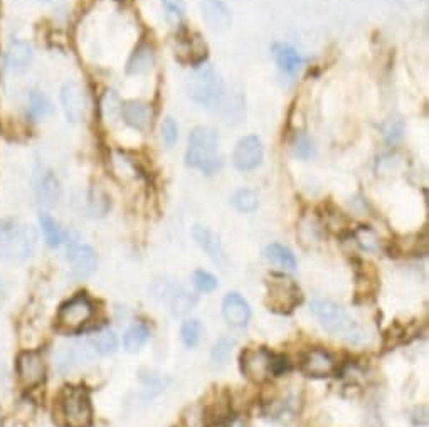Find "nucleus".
Masks as SVG:
<instances>
[{"mask_svg": "<svg viewBox=\"0 0 429 427\" xmlns=\"http://www.w3.org/2000/svg\"><path fill=\"white\" fill-rule=\"evenodd\" d=\"M38 246V232L16 219H0V261L24 263Z\"/></svg>", "mask_w": 429, "mask_h": 427, "instance_id": "obj_1", "label": "nucleus"}, {"mask_svg": "<svg viewBox=\"0 0 429 427\" xmlns=\"http://www.w3.org/2000/svg\"><path fill=\"white\" fill-rule=\"evenodd\" d=\"M219 135L209 127H196L189 137L186 165L199 169L206 175L218 174L223 167V157L218 152Z\"/></svg>", "mask_w": 429, "mask_h": 427, "instance_id": "obj_2", "label": "nucleus"}, {"mask_svg": "<svg viewBox=\"0 0 429 427\" xmlns=\"http://www.w3.org/2000/svg\"><path fill=\"white\" fill-rule=\"evenodd\" d=\"M310 312L315 315V318L320 322L330 335L345 338V340L359 343L364 342V332L359 328V325L349 317L339 303L330 300H317L310 305Z\"/></svg>", "mask_w": 429, "mask_h": 427, "instance_id": "obj_3", "label": "nucleus"}, {"mask_svg": "<svg viewBox=\"0 0 429 427\" xmlns=\"http://www.w3.org/2000/svg\"><path fill=\"white\" fill-rule=\"evenodd\" d=\"M187 91L192 101L196 103L212 106L216 105L223 95V81L218 71L211 64H201L194 69L192 76L189 78Z\"/></svg>", "mask_w": 429, "mask_h": 427, "instance_id": "obj_4", "label": "nucleus"}, {"mask_svg": "<svg viewBox=\"0 0 429 427\" xmlns=\"http://www.w3.org/2000/svg\"><path fill=\"white\" fill-rule=\"evenodd\" d=\"M59 412L68 427H90L93 419L90 396L78 387L64 389L59 397Z\"/></svg>", "mask_w": 429, "mask_h": 427, "instance_id": "obj_5", "label": "nucleus"}, {"mask_svg": "<svg viewBox=\"0 0 429 427\" xmlns=\"http://www.w3.org/2000/svg\"><path fill=\"white\" fill-rule=\"evenodd\" d=\"M283 359H278L265 348H249L241 357V370L248 379L255 382H265L271 375L281 374L285 369Z\"/></svg>", "mask_w": 429, "mask_h": 427, "instance_id": "obj_6", "label": "nucleus"}, {"mask_svg": "<svg viewBox=\"0 0 429 427\" xmlns=\"http://www.w3.org/2000/svg\"><path fill=\"white\" fill-rule=\"evenodd\" d=\"M302 301V291L297 283L283 275H273L268 280V300L270 310L278 313H290Z\"/></svg>", "mask_w": 429, "mask_h": 427, "instance_id": "obj_7", "label": "nucleus"}, {"mask_svg": "<svg viewBox=\"0 0 429 427\" xmlns=\"http://www.w3.org/2000/svg\"><path fill=\"white\" fill-rule=\"evenodd\" d=\"M93 313V303L86 295L80 293L61 306L58 315V325L66 332H76L90 322Z\"/></svg>", "mask_w": 429, "mask_h": 427, "instance_id": "obj_8", "label": "nucleus"}, {"mask_svg": "<svg viewBox=\"0 0 429 427\" xmlns=\"http://www.w3.org/2000/svg\"><path fill=\"white\" fill-rule=\"evenodd\" d=\"M263 162V143L256 135H248L238 142L233 153V164L238 170H255Z\"/></svg>", "mask_w": 429, "mask_h": 427, "instance_id": "obj_9", "label": "nucleus"}, {"mask_svg": "<svg viewBox=\"0 0 429 427\" xmlns=\"http://www.w3.org/2000/svg\"><path fill=\"white\" fill-rule=\"evenodd\" d=\"M46 365L43 357L38 352H24L17 359V374L24 387H36L43 382Z\"/></svg>", "mask_w": 429, "mask_h": 427, "instance_id": "obj_10", "label": "nucleus"}, {"mask_svg": "<svg viewBox=\"0 0 429 427\" xmlns=\"http://www.w3.org/2000/svg\"><path fill=\"white\" fill-rule=\"evenodd\" d=\"M66 259L76 278H88L96 271V253L90 246L71 244L66 251Z\"/></svg>", "mask_w": 429, "mask_h": 427, "instance_id": "obj_11", "label": "nucleus"}, {"mask_svg": "<svg viewBox=\"0 0 429 427\" xmlns=\"http://www.w3.org/2000/svg\"><path fill=\"white\" fill-rule=\"evenodd\" d=\"M61 105L64 110V115H66L68 123H78L83 118V113H85V100H83V93L81 88L78 83H66L61 88Z\"/></svg>", "mask_w": 429, "mask_h": 427, "instance_id": "obj_12", "label": "nucleus"}, {"mask_svg": "<svg viewBox=\"0 0 429 427\" xmlns=\"http://www.w3.org/2000/svg\"><path fill=\"white\" fill-rule=\"evenodd\" d=\"M7 68L14 74H22L32 66L34 63V49L27 41L16 39L12 41L7 49Z\"/></svg>", "mask_w": 429, "mask_h": 427, "instance_id": "obj_13", "label": "nucleus"}, {"mask_svg": "<svg viewBox=\"0 0 429 427\" xmlns=\"http://www.w3.org/2000/svg\"><path fill=\"white\" fill-rule=\"evenodd\" d=\"M302 370L310 377H329L335 372V360L320 348H313L302 360Z\"/></svg>", "mask_w": 429, "mask_h": 427, "instance_id": "obj_14", "label": "nucleus"}, {"mask_svg": "<svg viewBox=\"0 0 429 427\" xmlns=\"http://www.w3.org/2000/svg\"><path fill=\"white\" fill-rule=\"evenodd\" d=\"M63 189L61 182L51 170H46L39 175L38 184H36V197L43 207H54L61 199Z\"/></svg>", "mask_w": 429, "mask_h": 427, "instance_id": "obj_15", "label": "nucleus"}, {"mask_svg": "<svg viewBox=\"0 0 429 427\" xmlns=\"http://www.w3.org/2000/svg\"><path fill=\"white\" fill-rule=\"evenodd\" d=\"M192 236L194 241L201 246L202 249L209 254V258L219 266H226V254L223 249V244H221V238L216 232H212L211 229L202 226H194L192 229Z\"/></svg>", "mask_w": 429, "mask_h": 427, "instance_id": "obj_16", "label": "nucleus"}, {"mask_svg": "<svg viewBox=\"0 0 429 427\" xmlns=\"http://www.w3.org/2000/svg\"><path fill=\"white\" fill-rule=\"evenodd\" d=\"M223 315L233 327H244L251 317V308L241 295L229 293L223 301Z\"/></svg>", "mask_w": 429, "mask_h": 427, "instance_id": "obj_17", "label": "nucleus"}, {"mask_svg": "<svg viewBox=\"0 0 429 427\" xmlns=\"http://www.w3.org/2000/svg\"><path fill=\"white\" fill-rule=\"evenodd\" d=\"M273 56L280 71L290 74V76L297 74L303 68V64H305V59L302 58V54L290 44H275Z\"/></svg>", "mask_w": 429, "mask_h": 427, "instance_id": "obj_18", "label": "nucleus"}, {"mask_svg": "<svg viewBox=\"0 0 429 427\" xmlns=\"http://www.w3.org/2000/svg\"><path fill=\"white\" fill-rule=\"evenodd\" d=\"M202 16L212 29H228L233 21L231 11L223 0H202Z\"/></svg>", "mask_w": 429, "mask_h": 427, "instance_id": "obj_19", "label": "nucleus"}, {"mask_svg": "<svg viewBox=\"0 0 429 427\" xmlns=\"http://www.w3.org/2000/svg\"><path fill=\"white\" fill-rule=\"evenodd\" d=\"M122 116L128 127L143 132V130L149 127L150 108L145 103H142V101H127V103H123Z\"/></svg>", "mask_w": 429, "mask_h": 427, "instance_id": "obj_20", "label": "nucleus"}, {"mask_svg": "<svg viewBox=\"0 0 429 427\" xmlns=\"http://www.w3.org/2000/svg\"><path fill=\"white\" fill-rule=\"evenodd\" d=\"M27 103H29V116L34 122H41V120L48 118V116L54 113V103L43 91H29Z\"/></svg>", "mask_w": 429, "mask_h": 427, "instance_id": "obj_21", "label": "nucleus"}, {"mask_svg": "<svg viewBox=\"0 0 429 427\" xmlns=\"http://www.w3.org/2000/svg\"><path fill=\"white\" fill-rule=\"evenodd\" d=\"M39 224L41 229H43L44 239L51 248H59L66 239V234H64L63 227L59 226V222H56L53 216L48 212H41L39 214Z\"/></svg>", "mask_w": 429, "mask_h": 427, "instance_id": "obj_22", "label": "nucleus"}, {"mask_svg": "<svg viewBox=\"0 0 429 427\" xmlns=\"http://www.w3.org/2000/svg\"><path fill=\"white\" fill-rule=\"evenodd\" d=\"M90 345L96 354L100 355H112L117 352L118 348V338L112 330H100V332L93 333V335H90Z\"/></svg>", "mask_w": 429, "mask_h": 427, "instance_id": "obj_23", "label": "nucleus"}, {"mask_svg": "<svg viewBox=\"0 0 429 427\" xmlns=\"http://www.w3.org/2000/svg\"><path fill=\"white\" fill-rule=\"evenodd\" d=\"M154 64V53L152 48L147 44H142L140 48L135 49V53L132 54L130 61L127 64V73L128 74H142L147 73Z\"/></svg>", "mask_w": 429, "mask_h": 427, "instance_id": "obj_24", "label": "nucleus"}, {"mask_svg": "<svg viewBox=\"0 0 429 427\" xmlns=\"http://www.w3.org/2000/svg\"><path fill=\"white\" fill-rule=\"evenodd\" d=\"M265 256L268 261L278 264V266L288 269V271H293L297 268V259H295V254L290 251L288 248L281 244H270L265 249Z\"/></svg>", "mask_w": 429, "mask_h": 427, "instance_id": "obj_25", "label": "nucleus"}, {"mask_svg": "<svg viewBox=\"0 0 429 427\" xmlns=\"http://www.w3.org/2000/svg\"><path fill=\"white\" fill-rule=\"evenodd\" d=\"M123 103L120 100L118 93L113 90H108L101 98V115L108 123H115L122 116Z\"/></svg>", "mask_w": 429, "mask_h": 427, "instance_id": "obj_26", "label": "nucleus"}, {"mask_svg": "<svg viewBox=\"0 0 429 427\" xmlns=\"http://www.w3.org/2000/svg\"><path fill=\"white\" fill-rule=\"evenodd\" d=\"M147 340H149V330L143 327V325H133V327L128 328L127 333H125L123 345L127 348V352L135 354V352H138L145 345Z\"/></svg>", "mask_w": 429, "mask_h": 427, "instance_id": "obj_27", "label": "nucleus"}, {"mask_svg": "<svg viewBox=\"0 0 429 427\" xmlns=\"http://www.w3.org/2000/svg\"><path fill=\"white\" fill-rule=\"evenodd\" d=\"M88 211L93 217H103L110 211V197L100 187H93L88 197Z\"/></svg>", "mask_w": 429, "mask_h": 427, "instance_id": "obj_28", "label": "nucleus"}, {"mask_svg": "<svg viewBox=\"0 0 429 427\" xmlns=\"http://www.w3.org/2000/svg\"><path fill=\"white\" fill-rule=\"evenodd\" d=\"M181 337L187 347L199 345L202 337H204V325L199 320H187L181 328Z\"/></svg>", "mask_w": 429, "mask_h": 427, "instance_id": "obj_29", "label": "nucleus"}, {"mask_svg": "<svg viewBox=\"0 0 429 427\" xmlns=\"http://www.w3.org/2000/svg\"><path fill=\"white\" fill-rule=\"evenodd\" d=\"M231 204L238 209L239 212H255L258 209V196L255 190L241 189L231 199Z\"/></svg>", "mask_w": 429, "mask_h": 427, "instance_id": "obj_30", "label": "nucleus"}, {"mask_svg": "<svg viewBox=\"0 0 429 427\" xmlns=\"http://www.w3.org/2000/svg\"><path fill=\"white\" fill-rule=\"evenodd\" d=\"M234 345H236V342L231 340V338H226V337L221 338V340L216 342V345H214V348H212V352H211L212 360H214L216 364L224 365L226 362L229 360L231 354H233Z\"/></svg>", "mask_w": 429, "mask_h": 427, "instance_id": "obj_31", "label": "nucleus"}, {"mask_svg": "<svg viewBox=\"0 0 429 427\" xmlns=\"http://www.w3.org/2000/svg\"><path fill=\"white\" fill-rule=\"evenodd\" d=\"M382 135H384L386 142L396 143L403 138L404 135V123L399 118H389L382 125Z\"/></svg>", "mask_w": 429, "mask_h": 427, "instance_id": "obj_32", "label": "nucleus"}, {"mask_svg": "<svg viewBox=\"0 0 429 427\" xmlns=\"http://www.w3.org/2000/svg\"><path fill=\"white\" fill-rule=\"evenodd\" d=\"M162 6L169 22H172V24H181L184 16H186L184 0H162Z\"/></svg>", "mask_w": 429, "mask_h": 427, "instance_id": "obj_33", "label": "nucleus"}, {"mask_svg": "<svg viewBox=\"0 0 429 427\" xmlns=\"http://www.w3.org/2000/svg\"><path fill=\"white\" fill-rule=\"evenodd\" d=\"M196 298H194L192 295L189 293H177L174 296L172 300V312L174 315H177V317H184V315H187L191 310L196 306Z\"/></svg>", "mask_w": 429, "mask_h": 427, "instance_id": "obj_34", "label": "nucleus"}, {"mask_svg": "<svg viewBox=\"0 0 429 427\" xmlns=\"http://www.w3.org/2000/svg\"><path fill=\"white\" fill-rule=\"evenodd\" d=\"M192 281L194 286H196L201 293H211V291H214L216 288H218V280H216L211 273L201 271V269L194 273Z\"/></svg>", "mask_w": 429, "mask_h": 427, "instance_id": "obj_35", "label": "nucleus"}, {"mask_svg": "<svg viewBox=\"0 0 429 427\" xmlns=\"http://www.w3.org/2000/svg\"><path fill=\"white\" fill-rule=\"evenodd\" d=\"M293 152L300 159H310L313 152H315V147H313V142L310 138L305 137V135H300V137L295 138Z\"/></svg>", "mask_w": 429, "mask_h": 427, "instance_id": "obj_36", "label": "nucleus"}, {"mask_svg": "<svg viewBox=\"0 0 429 427\" xmlns=\"http://www.w3.org/2000/svg\"><path fill=\"white\" fill-rule=\"evenodd\" d=\"M160 137H162L164 143L167 147H172L175 142H177L179 137V127L177 123L174 122L172 118H165L162 123V128H160Z\"/></svg>", "mask_w": 429, "mask_h": 427, "instance_id": "obj_37", "label": "nucleus"}, {"mask_svg": "<svg viewBox=\"0 0 429 427\" xmlns=\"http://www.w3.org/2000/svg\"><path fill=\"white\" fill-rule=\"evenodd\" d=\"M359 239H361V244L364 246V248L369 249V251H374V249L377 248L376 236H374L372 232L369 231V229H361V231H359Z\"/></svg>", "mask_w": 429, "mask_h": 427, "instance_id": "obj_38", "label": "nucleus"}, {"mask_svg": "<svg viewBox=\"0 0 429 427\" xmlns=\"http://www.w3.org/2000/svg\"><path fill=\"white\" fill-rule=\"evenodd\" d=\"M228 427H246V421H244L243 417H233V419L229 421Z\"/></svg>", "mask_w": 429, "mask_h": 427, "instance_id": "obj_39", "label": "nucleus"}, {"mask_svg": "<svg viewBox=\"0 0 429 427\" xmlns=\"http://www.w3.org/2000/svg\"><path fill=\"white\" fill-rule=\"evenodd\" d=\"M4 295H6V285H4V280H0V303H2Z\"/></svg>", "mask_w": 429, "mask_h": 427, "instance_id": "obj_40", "label": "nucleus"}, {"mask_svg": "<svg viewBox=\"0 0 429 427\" xmlns=\"http://www.w3.org/2000/svg\"><path fill=\"white\" fill-rule=\"evenodd\" d=\"M39 2H49V0H39Z\"/></svg>", "mask_w": 429, "mask_h": 427, "instance_id": "obj_41", "label": "nucleus"}]
</instances>
